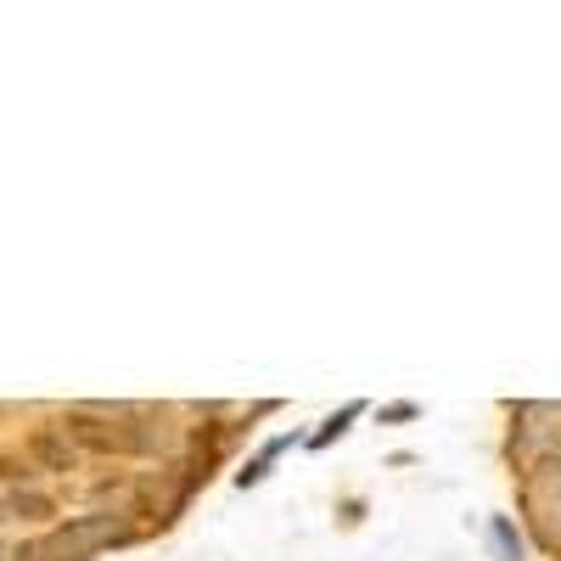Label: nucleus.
<instances>
[{"instance_id":"obj_9","label":"nucleus","mask_w":561,"mask_h":561,"mask_svg":"<svg viewBox=\"0 0 561 561\" xmlns=\"http://www.w3.org/2000/svg\"><path fill=\"white\" fill-rule=\"evenodd\" d=\"M545 528H550V539H556V545H561V505H556V511H550V523H545Z\"/></svg>"},{"instance_id":"obj_5","label":"nucleus","mask_w":561,"mask_h":561,"mask_svg":"<svg viewBox=\"0 0 561 561\" xmlns=\"http://www.w3.org/2000/svg\"><path fill=\"white\" fill-rule=\"evenodd\" d=\"M34 478H39V466L28 455H0V483L7 489H34Z\"/></svg>"},{"instance_id":"obj_7","label":"nucleus","mask_w":561,"mask_h":561,"mask_svg":"<svg viewBox=\"0 0 561 561\" xmlns=\"http://www.w3.org/2000/svg\"><path fill=\"white\" fill-rule=\"evenodd\" d=\"M354 415H359V404H343L332 421H325V433H314V449H320V444H332L337 433H348V421H354Z\"/></svg>"},{"instance_id":"obj_2","label":"nucleus","mask_w":561,"mask_h":561,"mask_svg":"<svg viewBox=\"0 0 561 561\" xmlns=\"http://www.w3.org/2000/svg\"><path fill=\"white\" fill-rule=\"evenodd\" d=\"M23 455L39 466V472H79V449H73V438L62 433V427H51V421H45V427H34L28 438H23Z\"/></svg>"},{"instance_id":"obj_1","label":"nucleus","mask_w":561,"mask_h":561,"mask_svg":"<svg viewBox=\"0 0 561 561\" xmlns=\"http://www.w3.org/2000/svg\"><path fill=\"white\" fill-rule=\"evenodd\" d=\"M129 415H135V404H68L62 433L73 438L79 455H135Z\"/></svg>"},{"instance_id":"obj_3","label":"nucleus","mask_w":561,"mask_h":561,"mask_svg":"<svg viewBox=\"0 0 561 561\" xmlns=\"http://www.w3.org/2000/svg\"><path fill=\"white\" fill-rule=\"evenodd\" d=\"M7 517H18V523H51L57 517V500L39 494V489H12L7 494Z\"/></svg>"},{"instance_id":"obj_11","label":"nucleus","mask_w":561,"mask_h":561,"mask_svg":"<svg viewBox=\"0 0 561 561\" xmlns=\"http://www.w3.org/2000/svg\"><path fill=\"white\" fill-rule=\"evenodd\" d=\"M0 556H7V550H0Z\"/></svg>"},{"instance_id":"obj_10","label":"nucleus","mask_w":561,"mask_h":561,"mask_svg":"<svg viewBox=\"0 0 561 561\" xmlns=\"http://www.w3.org/2000/svg\"><path fill=\"white\" fill-rule=\"evenodd\" d=\"M0 523H7V500H0Z\"/></svg>"},{"instance_id":"obj_4","label":"nucleus","mask_w":561,"mask_h":561,"mask_svg":"<svg viewBox=\"0 0 561 561\" xmlns=\"http://www.w3.org/2000/svg\"><path fill=\"white\" fill-rule=\"evenodd\" d=\"M517 421H556V410H550V404H517ZM517 444H523V449H539V444H561V433L523 427V433H517Z\"/></svg>"},{"instance_id":"obj_8","label":"nucleus","mask_w":561,"mask_h":561,"mask_svg":"<svg viewBox=\"0 0 561 561\" xmlns=\"http://www.w3.org/2000/svg\"><path fill=\"white\" fill-rule=\"evenodd\" d=\"M494 539H500L505 561H517V556H523V550H517V539H511V528H505V523H494Z\"/></svg>"},{"instance_id":"obj_6","label":"nucleus","mask_w":561,"mask_h":561,"mask_svg":"<svg viewBox=\"0 0 561 561\" xmlns=\"http://www.w3.org/2000/svg\"><path fill=\"white\" fill-rule=\"evenodd\" d=\"M534 494H539V500H550V511L561 505V460H545L539 472H534Z\"/></svg>"}]
</instances>
